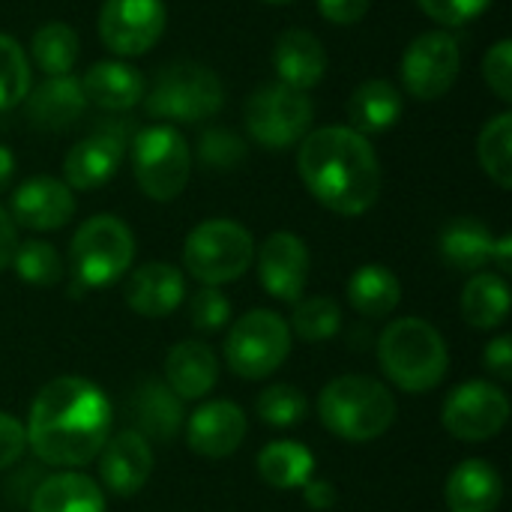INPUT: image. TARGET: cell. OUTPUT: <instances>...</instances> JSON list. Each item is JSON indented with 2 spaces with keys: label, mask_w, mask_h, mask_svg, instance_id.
<instances>
[{
  "label": "cell",
  "mask_w": 512,
  "mask_h": 512,
  "mask_svg": "<svg viewBox=\"0 0 512 512\" xmlns=\"http://www.w3.org/2000/svg\"><path fill=\"white\" fill-rule=\"evenodd\" d=\"M462 51L447 30H432L417 36L402 57V81L411 96L432 102L450 93L459 78Z\"/></svg>",
  "instance_id": "7c38bea8"
},
{
  "label": "cell",
  "mask_w": 512,
  "mask_h": 512,
  "mask_svg": "<svg viewBox=\"0 0 512 512\" xmlns=\"http://www.w3.org/2000/svg\"><path fill=\"white\" fill-rule=\"evenodd\" d=\"M258 474L270 489H303L315 474V456L300 441H273L258 453Z\"/></svg>",
  "instance_id": "f546056e"
},
{
  "label": "cell",
  "mask_w": 512,
  "mask_h": 512,
  "mask_svg": "<svg viewBox=\"0 0 512 512\" xmlns=\"http://www.w3.org/2000/svg\"><path fill=\"white\" fill-rule=\"evenodd\" d=\"M417 3L432 21L444 27H459L474 21L480 12H486L492 0H417Z\"/></svg>",
  "instance_id": "60d3db41"
},
{
  "label": "cell",
  "mask_w": 512,
  "mask_h": 512,
  "mask_svg": "<svg viewBox=\"0 0 512 512\" xmlns=\"http://www.w3.org/2000/svg\"><path fill=\"white\" fill-rule=\"evenodd\" d=\"M75 216V195L57 177L24 180L12 192L9 219L30 231H57Z\"/></svg>",
  "instance_id": "e0dca14e"
},
{
  "label": "cell",
  "mask_w": 512,
  "mask_h": 512,
  "mask_svg": "<svg viewBox=\"0 0 512 512\" xmlns=\"http://www.w3.org/2000/svg\"><path fill=\"white\" fill-rule=\"evenodd\" d=\"M309 249L291 231L270 234L258 249V276L270 297L297 303L309 282Z\"/></svg>",
  "instance_id": "5bb4252c"
},
{
  "label": "cell",
  "mask_w": 512,
  "mask_h": 512,
  "mask_svg": "<svg viewBox=\"0 0 512 512\" xmlns=\"http://www.w3.org/2000/svg\"><path fill=\"white\" fill-rule=\"evenodd\" d=\"M477 156L483 171L501 186L512 189V114L504 111L492 117L477 141Z\"/></svg>",
  "instance_id": "d6a6232c"
},
{
  "label": "cell",
  "mask_w": 512,
  "mask_h": 512,
  "mask_svg": "<svg viewBox=\"0 0 512 512\" xmlns=\"http://www.w3.org/2000/svg\"><path fill=\"white\" fill-rule=\"evenodd\" d=\"M84 108H87V99H84L81 81L69 75H54L42 81L33 93H27V120L45 132L75 126Z\"/></svg>",
  "instance_id": "d4e9b609"
},
{
  "label": "cell",
  "mask_w": 512,
  "mask_h": 512,
  "mask_svg": "<svg viewBox=\"0 0 512 512\" xmlns=\"http://www.w3.org/2000/svg\"><path fill=\"white\" fill-rule=\"evenodd\" d=\"M30 54H33V63L48 75H69V69L75 66L78 60V36L69 24L63 21H48L42 24L36 33H33V42H30Z\"/></svg>",
  "instance_id": "1f68e13d"
},
{
  "label": "cell",
  "mask_w": 512,
  "mask_h": 512,
  "mask_svg": "<svg viewBox=\"0 0 512 512\" xmlns=\"http://www.w3.org/2000/svg\"><path fill=\"white\" fill-rule=\"evenodd\" d=\"M378 363L402 393H432L450 369L444 336L426 318L390 321L378 336Z\"/></svg>",
  "instance_id": "3957f363"
},
{
  "label": "cell",
  "mask_w": 512,
  "mask_h": 512,
  "mask_svg": "<svg viewBox=\"0 0 512 512\" xmlns=\"http://www.w3.org/2000/svg\"><path fill=\"white\" fill-rule=\"evenodd\" d=\"M273 66H276L279 84L306 93V90H312L324 78V72H327V51H324V45L318 42L315 33L291 27V30H285L276 39Z\"/></svg>",
  "instance_id": "ffe728a7"
},
{
  "label": "cell",
  "mask_w": 512,
  "mask_h": 512,
  "mask_svg": "<svg viewBox=\"0 0 512 512\" xmlns=\"http://www.w3.org/2000/svg\"><path fill=\"white\" fill-rule=\"evenodd\" d=\"M483 366L489 369V375L512 381V336L504 333L498 339H492L483 351Z\"/></svg>",
  "instance_id": "7bdbcfd3"
},
{
  "label": "cell",
  "mask_w": 512,
  "mask_h": 512,
  "mask_svg": "<svg viewBox=\"0 0 512 512\" xmlns=\"http://www.w3.org/2000/svg\"><path fill=\"white\" fill-rule=\"evenodd\" d=\"M348 303L354 312H360L369 321H381L393 315V309L402 300V282L399 276L384 264H363L348 279Z\"/></svg>",
  "instance_id": "83f0119b"
},
{
  "label": "cell",
  "mask_w": 512,
  "mask_h": 512,
  "mask_svg": "<svg viewBox=\"0 0 512 512\" xmlns=\"http://www.w3.org/2000/svg\"><path fill=\"white\" fill-rule=\"evenodd\" d=\"M297 171L309 195L339 216H363L381 195V165L366 135L324 126L300 141Z\"/></svg>",
  "instance_id": "7a4b0ae2"
},
{
  "label": "cell",
  "mask_w": 512,
  "mask_h": 512,
  "mask_svg": "<svg viewBox=\"0 0 512 512\" xmlns=\"http://www.w3.org/2000/svg\"><path fill=\"white\" fill-rule=\"evenodd\" d=\"M264 3H273V6H285V3H294V0H264Z\"/></svg>",
  "instance_id": "681fc988"
},
{
  "label": "cell",
  "mask_w": 512,
  "mask_h": 512,
  "mask_svg": "<svg viewBox=\"0 0 512 512\" xmlns=\"http://www.w3.org/2000/svg\"><path fill=\"white\" fill-rule=\"evenodd\" d=\"M483 78L486 84L492 87V93L501 99V102H510L512 99V42L510 39H498L486 60H483Z\"/></svg>",
  "instance_id": "ab89813d"
},
{
  "label": "cell",
  "mask_w": 512,
  "mask_h": 512,
  "mask_svg": "<svg viewBox=\"0 0 512 512\" xmlns=\"http://www.w3.org/2000/svg\"><path fill=\"white\" fill-rule=\"evenodd\" d=\"M291 327L270 309H252L231 324L225 339V363L237 378L264 381L291 354Z\"/></svg>",
  "instance_id": "ba28073f"
},
{
  "label": "cell",
  "mask_w": 512,
  "mask_h": 512,
  "mask_svg": "<svg viewBox=\"0 0 512 512\" xmlns=\"http://www.w3.org/2000/svg\"><path fill=\"white\" fill-rule=\"evenodd\" d=\"M123 153H126V144H123L120 129H102V132L87 135L63 159L66 186L81 189V192H93L105 186L117 174Z\"/></svg>",
  "instance_id": "ac0fdd59"
},
{
  "label": "cell",
  "mask_w": 512,
  "mask_h": 512,
  "mask_svg": "<svg viewBox=\"0 0 512 512\" xmlns=\"http://www.w3.org/2000/svg\"><path fill=\"white\" fill-rule=\"evenodd\" d=\"M183 297V273L165 261H150L138 267L126 282V306L141 318H165L183 303Z\"/></svg>",
  "instance_id": "d6986e66"
},
{
  "label": "cell",
  "mask_w": 512,
  "mask_h": 512,
  "mask_svg": "<svg viewBox=\"0 0 512 512\" xmlns=\"http://www.w3.org/2000/svg\"><path fill=\"white\" fill-rule=\"evenodd\" d=\"M462 315L477 330H495L510 315V285L501 273H474L462 291Z\"/></svg>",
  "instance_id": "4dcf8cb0"
},
{
  "label": "cell",
  "mask_w": 512,
  "mask_h": 512,
  "mask_svg": "<svg viewBox=\"0 0 512 512\" xmlns=\"http://www.w3.org/2000/svg\"><path fill=\"white\" fill-rule=\"evenodd\" d=\"M510 420V399L504 387L492 381L459 384L441 408L444 429L465 444H483L495 438Z\"/></svg>",
  "instance_id": "8fae6325"
},
{
  "label": "cell",
  "mask_w": 512,
  "mask_h": 512,
  "mask_svg": "<svg viewBox=\"0 0 512 512\" xmlns=\"http://www.w3.org/2000/svg\"><path fill=\"white\" fill-rule=\"evenodd\" d=\"M249 420L246 411L237 402L213 399L192 411L186 423V441L189 450L201 459H225L240 450L246 441Z\"/></svg>",
  "instance_id": "9a60e30c"
},
{
  "label": "cell",
  "mask_w": 512,
  "mask_h": 512,
  "mask_svg": "<svg viewBox=\"0 0 512 512\" xmlns=\"http://www.w3.org/2000/svg\"><path fill=\"white\" fill-rule=\"evenodd\" d=\"M255 411H258V417L267 426L288 429V426H297V423L306 420L309 402H306L303 390H297L291 384H273V387H267V390L258 393Z\"/></svg>",
  "instance_id": "8d00e7d4"
},
{
  "label": "cell",
  "mask_w": 512,
  "mask_h": 512,
  "mask_svg": "<svg viewBox=\"0 0 512 512\" xmlns=\"http://www.w3.org/2000/svg\"><path fill=\"white\" fill-rule=\"evenodd\" d=\"M129 414L135 423V432L147 441L168 444L183 429V402L168 390L165 381L147 378L135 387L129 399Z\"/></svg>",
  "instance_id": "44dd1931"
},
{
  "label": "cell",
  "mask_w": 512,
  "mask_h": 512,
  "mask_svg": "<svg viewBox=\"0 0 512 512\" xmlns=\"http://www.w3.org/2000/svg\"><path fill=\"white\" fill-rule=\"evenodd\" d=\"M99 480L117 498L138 495L153 474V447L135 429H123L99 450Z\"/></svg>",
  "instance_id": "2e32d148"
},
{
  "label": "cell",
  "mask_w": 512,
  "mask_h": 512,
  "mask_svg": "<svg viewBox=\"0 0 512 512\" xmlns=\"http://www.w3.org/2000/svg\"><path fill=\"white\" fill-rule=\"evenodd\" d=\"M255 258L252 234L234 219H207L183 243L186 270L207 288L237 282Z\"/></svg>",
  "instance_id": "8992f818"
},
{
  "label": "cell",
  "mask_w": 512,
  "mask_h": 512,
  "mask_svg": "<svg viewBox=\"0 0 512 512\" xmlns=\"http://www.w3.org/2000/svg\"><path fill=\"white\" fill-rule=\"evenodd\" d=\"M30 93V60L18 39L0 33V111L21 105Z\"/></svg>",
  "instance_id": "d590c367"
},
{
  "label": "cell",
  "mask_w": 512,
  "mask_h": 512,
  "mask_svg": "<svg viewBox=\"0 0 512 512\" xmlns=\"http://www.w3.org/2000/svg\"><path fill=\"white\" fill-rule=\"evenodd\" d=\"M27 450V432L24 423H18L12 414L0 411V471H9L21 462Z\"/></svg>",
  "instance_id": "b9f144b4"
},
{
  "label": "cell",
  "mask_w": 512,
  "mask_h": 512,
  "mask_svg": "<svg viewBox=\"0 0 512 512\" xmlns=\"http://www.w3.org/2000/svg\"><path fill=\"white\" fill-rule=\"evenodd\" d=\"M318 417L342 441L366 444L387 435L396 423L393 393L369 375L333 378L318 396Z\"/></svg>",
  "instance_id": "277c9868"
},
{
  "label": "cell",
  "mask_w": 512,
  "mask_h": 512,
  "mask_svg": "<svg viewBox=\"0 0 512 512\" xmlns=\"http://www.w3.org/2000/svg\"><path fill=\"white\" fill-rule=\"evenodd\" d=\"M492 246H495L492 231L471 216L447 222L438 237V252L444 264L459 273H480L486 264H492Z\"/></svg>",
  "instance_id": "4316f807"
},
{
  "label": "cell",
  "mask_w": 512,
  "mask_h": 512,
  "mask_svg": "<svg viewBox=\"0 0 512 512\" xmlns=\"http://www.w3.org/2000/svg\"><path fill=\"white\" fill-rule=\"evenodd\" d=\"M492 261L498 264L501 276H507L512 270V237L510 234H501L492 246Z\"/></svg>",
  "instance_id": "7dc6e473"
},
{
  "label": "cell",
  "mask_w": 512,
  "mask_h": 512,
  "mask_svg": "<svg viewBox=\"0 0 512 512\" xmlns=\"http://www.w3.org/2000/svg\"><path fill=\"white\" fill-rule=\"evenodd\" d=\"M27 512H105V492L75 468L54 471L33 489Z\"/></svg>",
  "instance_id": "cb8c5ba5"
},
{
  "label": "cell",
  "mask_w": 512,
  "mask_h": 512,
  "mask_svg": "<svg viewBox=\"0 0 512 512\" xmlns=\"http://www.w3.org/2000/svg\"><path fill=\"white\" fill-rule=\"evenodd\" d=\"M288 327L303 342H327L342 330V309L333 297H303L294 303Z\"/></svg>",
  "instance_id": "836d02e7"
},
{
  "label": "cell",
  "mask_w": 512,
  "mask_h": 512,
  "mask_svg": "<svg viewBox=\"0 0 512 512\" xmlns=\"http://www.w3.org/2000/svg\"><path fill=\"white\" fill-rule=\"evenodd\" d=\"M69 261H72L75 282L81 288L114 285L129 273L135 261V234L123 219L111 213L90 216L72 234Z\"/></svg>",
  "instance_id": "5b68a950"
},
{
  "label": "cell",
  "mask_w": 512,
  "mask_h": 512,
  "mask_svg": "<svg viewBox=\"0 0 512 512\" xmlns=\"http://www.w3.org/2000/svg\"><path fill=\"white\" fill-rule=\"evenodd\" d=\"M312 102L285 84H261L246 102V129L267 150H288L309 135Z\"/></svg>",
  "instance_id": "30bf717a"
},
{
  "label": "cell",
  "mask_w": 512,
  "mask_h": 512,
  "mask_svg": "<svg viewBox=\"0 0 512 512\" xmlns=\"http://www.w3.org/2000/svg\"><path fill=\"white\" fill-rule=\"evenodd\" d=\"M225 90L222 81L213 69L201 66V63H171L165 66L156 81L153 90L144 93V108L150 117H162V120H177V123H198L213 117L222 108Z\"/></svg>",
  "instance_id": "52a82bcc"
},
{
  "label": "cell",
  "mask_w": 512,
  "mask_h": 512,
  "mask_svg": "<svg viewBox=\"0 0 512 512\" xmlns=\"http://www.w3.org/2000/svg\"><path fill=\"white\" fill-rule=\"evenodd\" d=\"M402 117V96L390 81L372 78L363 81L348 102V120L351 129L360 135H372V132H387L390 126H396Z\"/></svg>",
  "instance_id": "f1b7e54d"
},
{
  "label": "cell",
  "mask_w": 512,
  "mask_h": 512,
  "mask_svg": "<svg viewBox=\"0 0 512 512\" xmlns=\"http://www.w3.org/2000/svg\"><path fill=\"white\" fill-rule=\"evenodd\" d=\"M216 381H219V360L207 345L186 339L168 351L165 384L180 402L204 399L207 393H213Z\"/></svg>",
  "instance_id": "7402d4cb"
},
{
  "label": "cell",
  "mask_w": 512,
  "mask_h": 512,
  "mask_svg": "<svg viewBox=\"0 0 512 512\" xmlns=\"http://www.w3.org/2000/svg\"><path fill=\"white\" fill-rule=\"evenodd\" d=\"M189 318H192L195 330L216 333V330H222L231 321V303H228V297L219 288H207L204 285L192 297V303H189Z\"/></svg>",
  "instance_id": "f35d334b"
},
{
  "label": "cell",
  "mask_w": 512,
  "mask_h": 512,
  "mask_svg": "<svg viewBox=\"0 0 512 512\" xmlns=\"http://www.w3.org/2000/svg\"><path fill=\"white\" fill-rule=\"evenodd\" d=\"M450 512H495L504 501V480L486 459H465L444 486Z\"/></svg>",
  "instance_id": "603a6c76"
},
{
  "label": "cell",
  "mask_w": 512,
  "mask_h": 512,
  "mask_svg": "<svg viewBox=\"0 0 512 512\" xmlns=\"http://www.w3.org/2000/svg\"><path fill=\"white\" fill-rule=\"evenodd\" d=\"M81 90L84 99L105 108V111H126L132 105H138L147 93V81L144 75L120 60H102L93 63L84 78H81Z\"/></svg>",
  "instance_id": "484cf974"
},
{
  "label": "cell",
  "mask_w": 512,
  "mask_h": 512,
  "mask_svg": "<svg viewBox=\"0 0 512 512\" xmlns=\"http://www.w3.org/2000/svg\"><path fill=\"white\" fill-rule=\"evenodd\" d=\"M12 174H15V156H12V150H9V147H3V144H0V192H6V189H9Z\"/></svg>",
  "instance_id": "c3c4849f"
},
{
  "label": "cell",
  "mask_w": 512,
  "mask_h": 512,
  "mask_svg": "<svg viewBox=\"0 0 512 512\" xmlns=\"http://www.w3.org/2000/svg\"><path fill=\"white\" fill-rule=\"evenodd\" d=\"M198 159L213 171H231L246 159V144L228 129H207L198 141Z\"/></svg>",
  "instance_id": "74e56055"
},
{
  "label": "cell",
  "mask_w": 512,
  "mask_h": 512,
  "mask_svg": "<svg viewBox=\"0 0 512 512\" xmlns=\"http://www.w3.org/2000/svg\"><path fill=\"white\" fill-rule=\"evenodd\" d=\"M303 501H306V507L315 512H327L336 507V501H339V495H336V486L330 483V480H309L306 486H303Z\"/></svg>",
  "instance_id": "f6af8a7d"
},
{
  "label": "cell",
  "mask_w": 512,
  "mask_h": 512,
  "mask_svg": "<svg viewBox=\"0 0 512 512\" xmlns=\"http://www.w3.org/2000/svg\"><path fill=\"white\" fill-rule=\"evenodd\" d=\"M24 432L45 468L90 465L111 438V402L87 378H54L33 396Z\"/></svg>",
  "instance_id": "6da1fadb"
},
{
  "label": "cell",
  "mask_w": 512,
  "mask_h": 512,
  "mask_svg": "<svg viewBox=\"0 0 512 512\" xmlns=\"http://www.w3.org/2000/svg\"><path fill=\"white\" fill-rule=\"evenodd\" d=\"M162 0H105L99 12V39L117 57L147 54L165 33Z\"/></svg>",
  "instance_id": "4fadbf2b"
},
{
  "label": "cell",
  "mask_w": 512,
  "mask_h": 512,
  "mask_svg": "<svg viewBox=\"0 0 512 512\" xmlns=\"http://www.w3.org/2000/svg\"><path fill=\"white\" fill-rule=\"evenodd\" d=\"M132 171L153 201H174L192 174V153L174 126H150L132 141Z\"/></svg>",
  "instance_id": "9c48e42d"
},
{
  "label": "cell",
  "mask_w": 512,
  "mask_h": 512,
  "mask_svg": "<svg viewBox=\"0 0 512 512\" xmlns=\"http://www.w3.org/2000/svg\"><path fill=\"white\" fill-rule=\"evenodd\" d=\"M12 267L21 276V282L36 285V288H51L63 279V258L45 240L18 243V249L12 255Z\"/></svg>",
  "instance_id": "e575fe53"
},
{
  "label": "cell",
  "mask_w": 512,
  "mask_h": 512,
  "mask_svg": "<svg viewBox=\"0 0 512 512\" xmlns=\"http://www.w3.org/2000/svg\"><path fill=\"white\" fill-rule=\"evenodd\" d=\"M372 0H318V12L330 24H357L369 12Z\"/></svg>",
  "instance_id": "ee69618b"
},
{
  "label": "cell",
  "mask_w": 512,
  "mask_h": 512,
  "mask_svg": "<svg viewBox=\"0 0 512 512\" xmlns=\"http://www.w3.org/2000/svg\"><path fill=\"white\" fill-rule=\"evenodd\" d=\"M18 249V234H15V222L9 219V213L0 207V270H6L12 264V255Z\"/></svg>",
  "instance_id": "bcb514c9"
}]
</instances>
